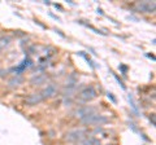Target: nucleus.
<instances>
[{
    "mask_svg": "<svg viewBox=\"0 0 156 145\" xmlns=\"http://www.w3.org/2000/svg\"><path fill=\"white\" fill-rule=\"evenodd\" d=\"M113 75H115V78H116V80H117V82H119V83H120V86H121V87H122V88L125 89V84L122 83V80H121V79L119 78V76H117V75H116V74H113Z\"/></svg>",
    "mask_w": 156,
    "mask_h": 145,
    "instance_id": "12",
    "label": "nucleus"
},
{
    "mask_svg": "<svg viewBox=\"0 0 156 145\" xmlns=\"http://www.w3.org/2000/svg\"><path fill=\"white\" fill-rule=\"evenodd\" d=\"M22 83V78L20 75H16L14 78H12L11 80H9V87H17Z\"/></svg>",
    "mask_w": 156,
    "mask_h": 145,
    "instance_id": "11",
    "label": "nucleus"
},
{
    "mask_svg": "<svg viewBox=\"0 0 156 145\" xmlns=\"http://www.w3.org/2000/svg\"><path fill=\"white\" fill-rule=\"evenodd\" d=\"M86 135V132L83 130H76V131H72L69 133H66V140L68 141H77V140H81Z\"/></svg>",
    "mask_w": 156,
    "mask_h": 145,
    "instance_id": "6",
    "label": "nucleus"
},
{
    "mask_svg": "<svg viewBox=\"0 0 156 145\" xmlns=\"http://www.w3.org/2000/svg\"><path fill=\"white\" fill-rule=\"evenodd\" d=\"M94 112H95V108H91V106H85V108L77 110L76 114H77V117H80V118H85V117H87V115H90V114H94Z\"/></svg>",
    "mask_w": 156,
    "mask_h": 145,
    "instance_id": "8",
    "label": "nucleus"
},
{
    "mask_svg": "<svg viewBox=\"0 0 156 145\" xmlns=\"http://www.w3.org/2000/svg\"><path fill=\"white\" fill-rule=\"evenodd\" d=\"M11 40H12V38L11 36H0V51H3L5 47H8L9 46V43H11Z\"/></svg>",
    "mask_w": 156,
    "mask_h": 145,
    "instance_id": "10",
    "label": "nucleus"
},
{
    "mask_svg": "<svg viewBox=\"0 0 156 145\" xmlns=\"http://www.w3.org/2000/svg\"><path fill=\"white\" fill-rule=\"evenodd\" d=\"M57 95V87L55 84H48L44 89L41 92V96L42 99H51V97H55V96Z\"/></svg>",
    "mask_w": 156,
    "mask_h": 145,
    "instance_id": "4",
    "label": "nucleus"
},
{
    "mask_svg": "<svg viewBox=\"0 0 156 145\" xmlns=\"http://www.w3.org/2000/svg\"><path fill=\"white\" fill-rule=\"evenodd\" d=\"M108 97H109L112 101H113V103H116V99L113 97V96H112V93H109V92H108Z\"/></svg>",
    "mask_w": 156,
    "mask_h": 145,
    "instance_id": "13",
    "label": "nucleus"
},
{
    "mask_svg": "<svg viewBox=\"0 0 156 145\" xmlns=\"http://www.w3.org/2000/svg\"><path fill=\"white\" fill-rule=\"evenodd\" d=\"M43 99H42V96H41V93H33V95H30V96H27L26 97V100H25V103L27 104V105H37V104H39L42 101Z\"/></svg>",
    "mask_w": 156,
    "mask_h": 145,
    "instance_id": "7",
    "label": "nucleus"
},
{
    "mask_svg": "<svg viewBox=\"0 0 156 145\" xmlns=\"http://www.w3.org/2000/svg\"><path fill=\"white\" fill-rule=\"evenodd\" d=\"M31 65H33V61H31L30 59H29V57H26V59L23 60V61H22L18 66H16V67H13V69H11V71H12V72H14L16 75H20L23 70H26L27 67H30Z\"/></svg>",
    "mask_w": 156,
    "mask_h": 145,
    "instance_id": "5",
    "label": "nucleus"
},
{
    "mask_svg": "<svg viewBox=\"0 0 156 145\" xmlns=\"http://www.w3.org/2000/svg\"><path fill=\"white\" fill-rule=\"evenodd\" d=\"M82 122L85 124H103L105 122H108V118L104 117V115H100V114H90L87 117L82 118Z\"/></svg>",
    "mask_w": 156,
    "mask_h": 145,
    "instance_id": "2",
    "label": "nucleus"
},
{
    "mask_svg": "<svg viewBox=\"0 0 156 145\" xmlns=\"http://www.w3.org/2000/svg\"><path fill=\"white\" fill-rule=\"evenodd\" d=\"M120 69H121V70H122V71H124V75H125V72H126V70H128V69H126V66H122V65H121V66H120Z\"/></svg>",
    "mask_w": 156,
    "mask_h": 145,
    "instance_id": "14",
    "label": "nucleus"
},
{
    "mask_svg": "<svg viewBox=\"0 0 156 145\" xmlns=\"http://www.w3.org/2000/svg\"><path fill=\"white\" fill-rule=\"evenodd\" d=\"M96 96H98L96 89L92 86H87V87H85L83 89L80 91V93H78V99H80L81 101H91L92 99H95Z\"/></svg>",
    "mask_w": 156,
    "mask_h": 145,
    "instance_id": "1",
    "label": "nucleus"
},
{
    "mask_svg": "<svg viewBox=\"0 0 156 145\" xmlns=\"http://www.w3.org/2000/svg\"><path fill=\"white\" fill-rule=\"evenodd\" d=\"M46 80H47L46 74H37V76H34V78L31 79V83L34 86H39V84H43Z\"/></svg>",
    "mask_w": 156,
    "mask_h": 145,
    "instance_id": "9",
    "label": "nucleus"
},
{
    "mask_svg": "<svg viewBox=\"0 0 156 145\" xmlns=\"http://www.w3.org/2000/svg\"><path fill=\"white\" fill-rule=\"evenodd\" d=\"M155 3L154 2H140L135 5V9L142 13H154L155 12Z\"/></svg>",
    "mask_w": 156,
    "mask_h": 145,
    "instance_id": "3",
    "label": "nucleus"
}]
</instances>
